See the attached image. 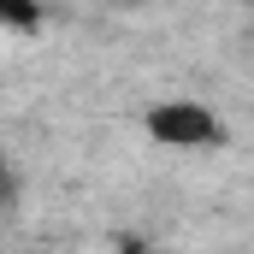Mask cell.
I'll list each match as a JSON object with an SVG mask.
<instances>
[{"label": "cell", "mask_w": 254, "mask_h": 254, "mask_svg": "<svg viewBox=\"0 0 254 254\" xmlns=\"http://www.w3.org/2000/svg\"><path fill=\"white\" fill-rule=\"evenodd\" d=\"M142 125H148L154 142H166V148H219L225 142L219 113L201 107V101H160V107L142 113Z\"/></svg>", "instance_id": "1"}, {"label": "cell", "mask_w": 254, "mask_h": 254, "mask_svg": "<svg viewBox=\"0 0 254 254\" xmlns=\"http://www.w3.org/2000/svg\"><path fill=\"white\" fill-rule=\"evenodd\" d=\"M0 18H6L12 30H36V24H42V6H36V0H0Z\"/></svg>", "instance_id": "2"}, {"label": "cell", "mask_w": 254, "mask_h": 254, "mask_svg": "<svg viewBox=\"0 0 254 254\" xmlns=\"http://www.w3.org/2000/svg\"><path fill=\"white\" fill-rule=\"evenodd\" d=\"M119 6H142V0H119Z\"/></svg>", "instance_id": "3"}]
</instances>
